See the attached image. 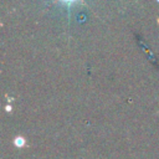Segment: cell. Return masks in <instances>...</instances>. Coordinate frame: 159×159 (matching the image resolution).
Segmentation results:
<instances>
[{
	"label": "cell",
	"mask_w": 159,
	"mask_h": 159,
	"mask_svg": "<svg viewBox=\"0 0 159 159\" xmlns=\"http://www.w3.org/2000/svg\"><path fill=\"white\" fill-rule=\"evenodd\" d=\"M24 143H25V139H24L22 137H17V138L15 139V144H16L17 147H22Z\"/></svg>",
	"instance_id": "6da1fadb"
}]
</instances>
